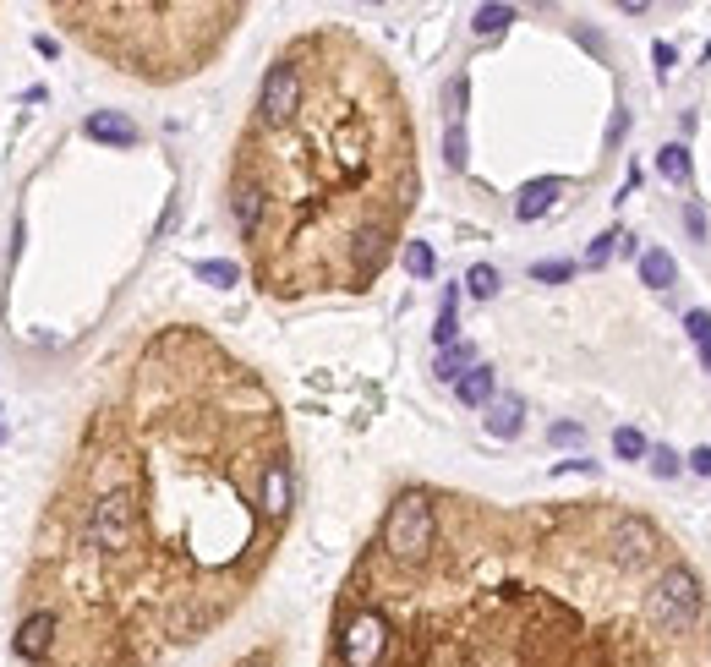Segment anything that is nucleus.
Returning <instances> with one entry per match:
<instances>
[{
    "mask_svg": "<svg viewBox=\"0 0 711 667\" xmlns=\"http://www.w3.org/2000/svg\"><path fill=\"white\" fill-rule=\"evenodd\" d=\"M438 378H454V383H460L465 378V372H471V350H465V345H454V350H444V356H438Z\"/></svg>",
    "mask_w": 711,
    "mask_h": 667,
    "instance_id": "obj_10",
    "label": "nucleus"
},
{
    "mask_svg": "<svg viewBox=\"0 0 711 667\" xmlns=\"http://www.w3.org/2000/svg\"><path fill=\"white\" fill-rule=\"evenodd\" d=\"M422 197L416 121L389 55L345 22L290 33L230 148L225 203L274 301L367 296Z\"/></svg>",
    "mask_w": 711,
    "mask_h": 667,
    "instance_id": "obj_3",
    "label": "nucleus"
},
{
    "mask_svg": "<svg viewBox=\"0 0 711 667\" xmlns=\"http://www.w3.org/2000/svg\"><path fill=\"white\" fill-rule=\"evenodd\" d=\"M197 274H203L208 285H236V263H197Z\"/></svg>",
    "mask_w": 711,
    "mask_h": 667,
    "instance_id": "obj_16",
    "label": "nucleus"
},
{
    "mask_svg": "<svg viewBox=\"0 0 711 667\" xmlns=\"http://www.w3.org/2000/svg\"><path fill=\"white\" fill-rule=\"evenodd\" d=\"M236 667H274V651H268V646H258V651H247V657H241Z\"/></svg>",
    "mask_w": 711,
    "mask_h": 667,
    "instance_id": "obj_20",
    "label": "nucleus"
},
{
    "mask_svg": "<svg viewBox=\"0 0 711 667\" xmlns=\"http://www.w3.org/2000/svg\"><path fill=\"white\" fill-rule=\"evenodd\" d=\"M323 667H711V585L629 498L411 482L334 591Z\"/></svg>",
    "mask_w": 711,
    "mask_h": 667,
    "instance_id": "obj_2",
    "label": "nucleus"
},
{
    "mask_svg": "<svg viewBox=\"0 0 711 667\" xmlns=\"http://www.w3.org/2000/svg\"><path fill=\"white\" fill-rule=\"evenodd\" d=\"M433 334H438V345L449 350V339H454V296L444 301V312H438V329H433Z\"/></svg>",
    "mask_w": 711,
    "mask_h": 667,
    "instance_id": "obj_18",
    "label": "nucleus"
},
{
    "mask_svg": "<svg viewBox=\"0 0 711 667\" xmlns=\"http://www.w3.org/2000/svg\"><path fill=\"white\" fill-rule=\"evenodd\" d=\"M504 22H515V11H509V6H482V11H476V33H498Z\"/></svg>",
    "mask_w": 711,
    "mask_h": 667,
    "instance_id": "obj_13",
    "label": "nucleus"
},
{
    "mask_svg": "<svg viewBox=\"0 0 711 667\" xmlns=\"http://www.w3.org/2000/svg\"><path fill=\"white\" fill-rule=\"evenodd\" d=\"M536 279H569V263H536Z\"/></svg>",
    "mask_w": 711,
    "mask_h": 667,
    "instance_id": "obj_22",
    "label": "nucleus"
},
{
    "mask_svg": "<svg viewBox=\"0 0 711 667\" xmlns=\"http://www.w3.org/2000/svg\"><path fill=\"white\" fill-rule=\"evenodd\" d=\"M701 356H706V367H711V345H701Z\"/></svg>",
    "mask_w": 711,
    "mask_h": 667,
    "instance_id": "obj_24",
    "label": "nucleus"
},
{
    "mask_svg": "<svg viewBox=\"0 0 711 667\" xmlns=\"http://www.w3.org/2000/svg\"><path fill=\"white\" fill-rule=\"evenodd\" d=\"M290 520L279 394L203 323H159L121 350L39 503L11 657L165 667L258 596Z\"/></svg>",
    "mask_w": 711,
    "mask_h": 667,
    "instance_id": "obj_1",
    "label": "nucleus"
},
{
    "mask_svg": "<svg viewBox=\"0 0 711 667\" xmlns=\"http://www.w3.org/2000/svg\"><path fill=\"white\" fill-rule=\"evenodd\" d=\"M454 394H460V405H487L493 400V367H471L454 383Z\"/></svg>",
    "mask_w": 711,
    "mask_h": 667,
    "instance_id": "obj_7",
    "label": "nucleus"
},
{
    "mask_svg": "<svg viewBox=\"0 0 711 667\" xmlns=\"http://www.w3.org/2000/svg\"><path fill=\"white\" fill-rule=\"evenodd\" d=\"M613 449H619L624 460H640V454H646V438H640L635 427H619V438H613Z\"/></svg>",
    "mask_w": 711,
    "mask_h": 667,
    "instance_id": "obj_15",
    "label": "nucleus"
},
{
    "mask_svg": "<svg viewBox=\"0 0 711 667\" xmlns=\"http://www.w3.org/2000/svg\"><path fill=\"white\" fill-rule=\"evenodd\" d=\"M405 268H411L416 279H427V274H433V252H427L422 241H411V247H405Z\"/></svg>",
    "mask_w": 711,
    "mask_h": 667,
    "instance_id": "obj_14",
    "label": "nucleus"
},
{
    "mask_svg": "<svg viewBox=\"0 0 711 667\" xmlns=\"http://www.w3.org/2000/svg\"><path fill=\"white\" fill-rule=\"evenodd\" d=\"M88 137H93V143L132 148V143H137V126L126 121V115H110V110H104V115H88Z\"/></svg>",
    "mask_w": 711,
    "mask_h": 667,
    "instance_id": "obj_5",
    "label": "nucleus"
},
{
    "mask_svg": "<svg viewBox=\"0 0 711 667\" xmlns=\"http://www.w3.org/2000/svg\"><path fill=\"white\" fill-rule=\"evenodd\" d=\"M613 241H619V236H602V241H591V263H608V257H613Z\"/></svg>",
    "mask_w": 711,
    "mask_h": 667,
    "instance_id": "obj_21",
    "label": "nucleus"
},
{
    "mask_svg": "<svg viewBox=\"0 0 711 667\" xmlns=\"http://www.w3.org/2000/svg\"><path fill=\"white\" fill-rule=\"evenodd\" d=\"M558 197V181H531L526 192H520V203H515V214L520 219H536V214H547V203Z\"/></svg>",
    "mask_w": 711,
    "mask_h": 667,
    "instance_id": "obj_8",
    "label": "nucleus"
},
{
    "mask_svg": "<svg viewBox=\"0 0 711 667\" xmlns=\"http://www.w3.org/2000/svg\"><path fill=\"white\" fill-rule=\"evenodd\" d=\"M695 471H701V476H711V449H701V454H695Z\"/></svg>",
    "mask_w": 711,
    "mask_h": 667,
    "instance_id": "obj_23",
    "label": "nucleus"
},
{
    "mask_svg": "<svg viewBox=\"0 0 711 667\" xmlns=\"http://www.w3.org/2000/svg\"><path fill=\"white\" fill-rule=\"evenodd\" d=\"M487 432H493V438H515V432H520V400H515V394L487 400Z\"/></svg>",
    "mask_w": 711,
    "mask_h": 667,
    "instance_id": "obj_6",
    "label": "nucleus"
},
{
    "mask_svg": "<svg viewBox=\"0 0 711 667\" xmlns=\"http://www.w3.org/2000/svg\"><path fill=\"white\" fill-rule=\"evenodd\" d=\"M61 33L110 72L148 88H170L208 72L247 22L241 0H55Z\"/></svg>",
    "mask_w": 711,
    "mask_h": 667,
    "instance_id": "obj_4",
    "label": "nucleus"
},
{
    "mask_svg": "<svg viewBox=\"0 0 711 667\" xmlns=\"http://www.w3.org/2000/svg\"><path fill=\"white\" fill-rule=\"evenodd\" d=\"M657 170L668 175V181H684V175H690V154H684L679 143H668V148L657 154Z\"/></svg>",
    "mask_w": 711,
    "mask_h": 667,
    "instance_id": "obj_11",
    "label": "nucleus"
},
{
    "mask_svg": "<svg viewBox=\"0 0 711 667\" xmlns=\"http://www.w3.org/2000/svg\"><path fill=\"white\" fill-rule=\"evenodd\" d=\"M684 329H690L695 345H711V312H690V318H684Z\"/></svg>",
    "mask_w": 711,
    "mask_h": 667,
    "instance_id": "obj_17",
    "label": "nucleus"
},
{
    "mask_svg": "<svg viewBox=\"0 0 711 667\" xmlns=\"http://www.w3.org/2000/svg\"><path fill=\"white\" fill-rule=\"evenodd\" d=\"M651 471H657V476H673V471H679V460H673L668 449H657V454H651Z\"/></svg>",
    "mask_w": 711,
    "mask_h": 667,
    "instance_id": "obj_19",
    "label": "nucleus"
},
{
    "mask_svg": "<svg viewBox=\"0 0 711 667\" xmlns=\"http://www.w3.org/2000/svg\"><path fill=\"white\" fill-rule=\"evenodd\" d=\"M673 274H679V268H673L668 252H646V257H640V279H646L651 290H668Z\"/></svg>",
    "mask_w": 711,
    "mask_h": 667,
    "instance_id": "obj_9",
    "label": "nucleus"
},
{
    "mask_svg": "<svg viewBox=\"0 0 711 667\" xmlns=\"http://www.w3.org/2000/svg\"><path fill=\"white\" fill-rule=\"evenodd\" d=\"M465 285H471V296H476V301H487V296H498V268H487V263H476V268H471V279H465Z\"/></svg>",
    "mask_w": 711,
    "mask_h": 667,
    "instance_id": "obj_12",
    "label": "nucleus"
}]
</instances>
